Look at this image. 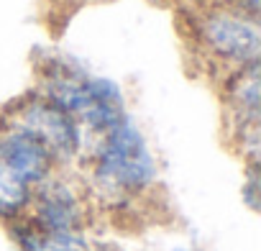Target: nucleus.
Segmentation results:
<instances>
[{
    "mask_svg": "<svg viewBox=\"0 0 261 251\" xmlns=\"http://www.w3.org/2000/svg\"><path fill=\"white\" fill-rule=\"evenodd\" d=\"M80 180L95 210L128 213L141 208L159 187V162L139 123L125 115L108 131L85 139Z\"/></svg>",
    "mask_w": 261,
    "mask_h": 251,
    "instance_id": "1",
    "label": "nucleus"
},
{
    "mask_svg": "<svg viewBox=\"0 0 261 251\" xmlns=\"http://www.w3.org/2000/svg\"><path fill=\"white\" fill-rule=\"evenodd\" d=\"M36 90L80 123L85 139L108 131L130 115L123 87L115 80L97 74L64 54H49L39 62Z\"/></svg>",
    "mask_w": 261,
    "mask_h": 251,
    "instance_id": "2",
    "label": "nucleus"
},
{
    "mask_svg": "<svg viewBox=\"0 0 261 251\" xmlns=\"http://www.w3.org/2000/svg\"><path fill=\"white\" fill-rule=\"evenodd\" d=\"M190 36L205 64L223 74L256 64L261 57V23L238 6L192 8Z\"/></svg>",
    "mask_w": 261,
    "mask_h": 251,
    "instance_id": "3",
    "label": "nucleus"
},
{
    "mask_svg": "<svg viewBox=\"0 0 261 251\" xmlns=\"http://www.w3.org/2000/svg\"><path fill=\"white\" fill-rule=\"evenodd\" d=\"M62 167L23 131L0 126V223L16 225L26 218L36 190Z\"/></svg>",
    "mask_w": 261,
    "mask_h": 251,
    "instance_id": "4",
    "label": "nucleus"
},
{
    "mask_svg": "<svg viewBox=\"0 0 261 251\" xmlns=\"http://www.w3.org/2000/svg\"><path fill=\"white\" fill-rule=\"evenodd\" d=\"M0 126H8L36 139L49 149L62 169H74L80 164L85 149V134L80 123L39 90H31L23 97L13 100L0 113Z\"/></svg>",
    "mask_w": 261,
    "mask_h": 251,
    "instance_id": "5",
    "label": "nucleus"
},
{
    "mask_svg": "<svg viewBox=\"0 0 261 251\" xmlns=\"http://www.w3.org/2000/svg\"><path fill=\"white\" fill-rule=\"evenodd\" d=\"M95 213V203L80 174L59 169L36 190L23 220L46 233H90Z\"/></svg>",
    "mask_w": 261,
    "mask_h": 251,
    "instance_id": "6",
    "label": "nucleus"
},
{
    "mask_svg": "<svg viewBox=\"0 0 261 251\" xmlns=\"http://www.w3.org/2000/svg\"><path fill=\"white\" fill-rule=\"evenodd\" d=\"M261 69L258 62L223 74V103L230 136L246 164H258L261 131Z\"/></svg>",
    "mask_w": 261,
    "mask_h": 251,
    "instance_id": "7",
    "label": "nucleus"
},
{
    "mask_svg": "<svg viewBox=\"0 0 261 251\" xmlns=\"http://www.w3.org/2000/svg\"><path fill=\"white\" fill-rule=\"evenodd\" d=\"M18 251H105V241L92 238V233H46L26 220L11 225Z\"/></svg>",
    "mask_w": 261,
    "mask_h": 251,
    "instance_id": "8",
    "label": "nucleus"
},
{
    "mask_svg": "<svg viewBox=\"0 0 261 251\" xmlns=\"http://www.w3.org/2000/svg\"><path fill=\"white\" fill-rule=\"evenodd\" d=\"M190 8H213V6H238L248 13H256L258 16V6L261 0H185Z\"/></svg>",
    "mask_w": 261,
    "mask_h": 251,
    "instance_id": "9",
    "label": "nucleus"
},
{
    "mask_svg": "<svg viewBox=\"0 0 261 251\" xmlns=\"http://www.w3.org/2000/svg\"><path fill=\"white\" fill-rule=\"evenodd\" d=\"M243 200L251 210L258 208V164H248L246 182H243Z\"/></svg>",
    "mask_w": 261,
    "mask_h": 251,
    "instance_id": "10",
    "label": "nucleus"
}]
</instances>
